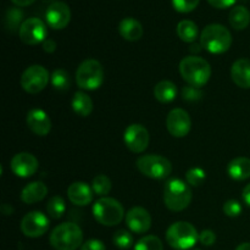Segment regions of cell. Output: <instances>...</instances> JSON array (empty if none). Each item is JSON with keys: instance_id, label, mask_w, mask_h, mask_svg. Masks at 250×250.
I'll list each match as a JSON object with an SVG mask.
<instances>
[{"instance_id": "cell-1", "label": "cell", "mask_w": 250, "mask_h": 250, "mask_svg": "<svg viewBox=\"0 0 250 250\" xmlns=\"http://www.w3.org/2000/svg\"><path fill=\"white\" fill-rule=\"evenodd\" d=\"M180 73L188 84L200 88L209 82L211 77V67L205 59L192 55L181 60Z\"/></svg>"}, {"instance_id": "cell-2", "label": "cell", "mask_w": 250, "mask_h": 250, "mask_svg": "<svg viewBox=\"0 0 250 250\" xmlns=\"http://www.w3.org/2000/svg\"><path fill=\"white\" fill-rule=\"evenodd\" d=\"M200 44L211 54L226 53L232 45V34L222 24H208L200 34Z\"/></svg>"}, {"instance_id": "cell-3", "label": "cell", "mask_w": 250, "mask_h": 250, "mask_svg": "<svg viewBox=\"0 0 250 250\" xmlns=\"http://www.w3.org/2000/svg\"><path fill=\"white\" fill-rule=\"evenodd\" d=\"M49 241L56 250H76L82 247L83 232L78 225L65 222L53 229Z\"/></svg>"}, {"instance_id": "cell-4", "label": "cell", "mask_w": 250, "mask_h": 250, "mask_svg": "<svg viewBox=\"0 0 250 250\" xmlns=\"http://www.w3.org/2000/svg\"><path fill=\"white\" fill-rule=\"evenodd\" d=\"M166 241L171 248L176 250H190L199 241V233L189 222L178 221L167 229Z\"/></svg>"}, {"instance_id": "cell-5", "label": "cell", "mask_w": 250, "mask_h": 250, "mask_svg": "<svg viewBox=\"0 0 250 250\" xmlns=\"http://www.w3.org/2000/svg\"><path fill=\"white\" fill-rule=\"evenodd\" d=\"M192 190L189 186L182 180L173 178L165 186L164 190V203L171 211H182L187 209L192 202Z\"/></svg>"}, {"instance_id": "cell-6", "label": "cell", "mask_w": 250, "mask_h": 250, "mask_svg": "<svg viewBox=\"0 0 250 250\" xmlns=\"http://www.w3.org/2000/svg\"><path fill=\"white\" fill-rule=\"evenodd\" d=\"M94 219L103 226L112 227L119 225L124 220L125 209L121 203L114 198L103 197L93 205Z\"/></svg>"}, {"instance_id": "cell-7", "label": "cell", "mask_w": 250, "mask_h": 250, "mask_svg": "<svg viewBox=\"0 0 250 250\" xmlns=\"http://www.w3.org/2000/svg\"><path fill=\"white\" fill-rule=\"evenodd\" d=\"M76 82L84 90H95L104 82V68L95 59H87L76 71Z\"/></svg>"}, {"instance_id": "cell-8", "label": "cell", "mask_w": 250, "mask_h": 250, "mask_svg": "<svg viewBox=\"0 0 250 250\" xmlns=\"http://www.w3.org/2000/svg\"><path fill=\"white\" fill-rule=\"evenodd\" d=\"M136 166L139 172L153 180H164L172 172V164L161 155L148 154L137 159Z\"/></svg>"}, {"instance_id": "cell-9", "label": "cell", "mask_w": 250, "mask_h": 250, "mask_svg": "<svg viewBox=\"0 0 250 250\" xmlns=\"http://www.w3.org/2000/svg\"><path fill=\"white\" fill-rule=\"evenodd\" d=\"M49 72L41 65H32L23 71L21 76V87L29 94H37L46 87Z\"/></svg>"}, {"instance_id": "cell-10", "label": "cell", "mask_w": 250, "mask_h": 250, "mask_svg": "<svg viewBox=\"0 0 250 250\" xmlns=\"http://www.w3.org/2000/svg\"><path fill=\"white\" fill-rule=\"evenodd\" d=\"M20 39L27 45H37L39 43H43L46 39L48 29L45 23L41 19L31 17L23 21V23L20 27Z\"/></svg>"}, {"instance_id": "cell-11", "label": "cell", "mask_w": 250, "mask_h": 250, "mask_svg": "<svg viewBox=\"0 0 250 250\" xmlns=\"http://www.w3.org/2000/svg\"><path fill=\"white\" fill-rule=\"evenodd\" d=\"M50 226L49 217L41 211H31L23 216L21 221L22 233L29 238H38L46 233Z\"/></svg>"}, {"instance_id": "cell-12", "label": "cell", "mask_w": 250, "mask_h": 250, "mask_svg": "<svg viewBox=\"0 0 250 250\" xmlns=\"http://www.w3.org/2000/svg\"><path fill=\"white\" fill-rule=\"evenodd\" d=\"M124 141L132 153L141 154L149 146V132L143 125L132 124L125 129Z\"/></svg>"}, {"instance_id": "cell-13", "label": "cell", "mask_w": 250, "mask_h": 250, "mask_svg": "<svg viewBox=\"0 0 250 250\" xmlns=\"http://www.w3.org/2000/svg\"><path fill=\"white\" fill-rule=\"evenodd\" d=\"M192 127V121L188 112L183 109H173L166 117V128L168 133L176 138H183L187 136Z\"/></svg>"}, {"instance_id": "cell-14", "label": "cell", "mask_w": 250, "mask_h": 250, "mask_svg": "<svg viewBox=\"0 0 250 250\" xmlns=\"http://www.w3.org/2000/svg\"><path fill=\"white\" fill-rule=\"evenodd\" d=\"M11 170L17 177L28 178L38 170V160L31 153H19L11 159Z\"/></svg>"}, {"instance_id": "cell-15", "label": "cell", "mask_w": 250, "mask_h": 250, "mask_svg": "<svg viewBox=\"0 0 250 250\" xmlns=\"http://www.w3.org/2000/svg\"><path fill=\"white\" fill-rule=\"evenodd\" d=\"M45 20L53 29H63L71 20V10L65 2L56 1L49 5L45 12Z\"/></svg>"}, {"instance_id": "cell-16", "label": "cell", "mask_w": 250, "mask_h": 250, "mask_svg": "<svg viewBox=\"0 0 250 250\" xmlns=\"http://www.w3.org/2000/svg\"><path fill=\"white\" fill-rule=\"evenodd\" d=\"M126 225L133 233H146L151 227V217L144 208H132L126 215Z\"/></svg>"}, {"instance_id": "cell-17", "label": "cell", "mask_w": 250, "mask_h": 250, "mask_svg": "<svg viewBox=\"0 0 250 250\" xmlns=\"http://www.w3.org/2000/svg\"><path fill=\"white\" fill-rule=\"evenodd\" d=\"M26 122L28 128L37 136H46L51 129L50 117L42 109L29 110L26 117Z\"/></svg>"}, {"instance_id": "cell-18", "label": "cell", "mask_w": 250, "mask_h": 250, "mask_svg": "<svg viewBox=\"0 0 250 250\" xmlns=\"http://www.w3.org/2000/svg\"><path fill=\"white\" fill-rule=\"evenodd\" d=\"M92 187L84 182H73L67 188V197L72 204L77 207H85L93 200Z\"/></svg>"}, {"instance_id": "cell-19", "label": "cell", "mask_w": 250, "mask_h": 250, "mask_svg": "<svg viewBox=\"0 0 250 250\" xmlns=\"http://www.w3.org/2000/svg\"><path fill=\"white\" fill-rule=\"evenodd\" d=\"M231 77L238 87L244 89L250 88V60L238 59L234 61L231 68Z\"/></svg>"}, {"instance_id": "cell-20", "label": "cell", "mask_w": 250, "mask_h": 250, "mask_svg": "<svg viewBox=\"0 0 250 250\" xmlns=\"http://www.w3.org/2000/svg\"><path fill=\"white\" fill-rule=\"evenodd\" d=\"M46 194H48V188H46V186L43 182L37 181V182L28 183L22 189L21 200L24 204L31 205L43 200L46 197Z\"/></svg>"}, {"instance_id": "cell-21", "label": "cell", "mask_w": 250, "mask_h": 250, "mask_svg": "<svg viewBox=\"0 0 250 250\" xmlns=\"http://www.w3.org/2000/svg\"><path fill=\"white\" fill-rule=\"evenodd\" d=\"M119 32L122 38L126 39V41L136 42L139 41L143 36V26L136 19L127 17L120 22Z\"/></svg>"}, {"instance_id": "cell-22", "label": "cell", "mask_w": 250, "mask_h": 250, "mask_svg": "<svg viewBox=\"0 0 250 250\" xmlns=\"http://www.w3.org/2000/svg\"><path fill=\"white\" fill-rule=\"evenodd\" d=\"M227 173L232 180H248L250 177V159L243 156L233 159L227 166Z\"/></svg>"}, {"instance_id": "cell-23", "label": "cell", "mask_w": 250, "mask_h": 250, "mask_svg": "<svg viewBox=\"0 0 250 250\" xmlns=\"http://www.w3.org/2000/svg\"><path fill=\"white\" fill-rule=\"evenodd\" d=\"M177 95V87L171 81H161L154 87V97L163 104L173 102Z\"/></svg>"}, {"instance_id": "cell-24", "label": "cell", "mask_w": 250, "mask_h": 250, "mask_svg": "<svg viewBox=\"0 0 250 250\" xmlns=\"http://www.w3.org/2000/svg\"><path fill=\"white\" fill-rule=\"evenodd\" d=\"M229 21L232 28L237 31L247 28L250 23V11L243 5H237L231 10L229 15Z\"/></svg>"}, {"instance_id": "cell-25", "label": "cell", "mask_w": 250, "mask_h": 250, "mask_svg": "<svg viewBox=\"0 0 250 250\" xmlns=\"http://www.w3.org/2000/svg\"><path fill=\"white\" fill-rule=\"evenodd\" d=\"M72 109L77 115L82 117H87L93 111V102L88 94L83 92L75 93L72 98Z\"/></svg>"}, {"instance_id": "cell-26", "label": "cell", "mask_w": 250, "mask_h": 250, "mask_svg": "<svg viewBox=\"0 0 250 250\" xmlns=\"http://www.w3.org/2000/svg\"><path fill=\"white\" fill-rule=\"evenodd\" d=\"M177 36L186 43H194L198 38V26L190 20H183L177 24Z\"/></svg>"}, {"instance_id": "cell-27", "label": "cell", "mask_w": 250, "mask_h": 250, "mask_svg": "<svg viewBox=\"0 0 250 250\" xmlns=\"http://www.w3.org/2000/svg\"><path fill=\"white\" fill-rule=\"evenodd\" d=\"M50 81L54 89L59 90V92H66L71 87L70 75L67 71L62 70V68H58L54 71L50 76Z\"/></svg>"}, {"instance_id": "cell-28", "label": "cell", "mask_w": 250, "mask_h": 250, "mask_svg": "<svg viewBox=\"0 0 250 250\" xmlns=\"http://www.w3.org/2000/svg\"><path fill=\"white\" fill-rule=\"evenodd\" d=\"M66 211V204L65 200L60 197V195H54L49 199L48 204H46V212H48L49 217L54 220H58L62 217V215Z\"/></svg>"}, {"instance_id": "cell-29", "label": "cell", "mask_w": 250, "mask_h": 250, "mask_svg": "<svg viewBox=\"0 0 250 250\" xmlns=\"http://www.w3.org/2000/svg\"><path fill=\"white\" fill-rule=\"evenodd\" d=\"M22 19H23V12L19 9H9L6 11V16H5V27L7 28V31L15 32L16 29L20 31V27L23 23L22 22Z\"/></svg>"}, {"instance_id": "cell-30", "label": "cell", "mask_w": 250, "mask_h": 250, "mask_svg": "<svg viewBox=\"0 0 250 250\" xmlns=\"http://www.w3.org/2000/svg\"><path fill=\"white\" fill-rule=\"evenodd\" d=\"M92 189L95 194L99 197H105L111 190V181L107 176L105 175H98L95 176L94 180L92 182Z\"/></svg>"}, {"instance_id": "cell-31", "label": "cell", "mask_w": 250, "mask_h": 250, "mask_svg": "<svg viewBox=\"0 0 250 250\" xmlns=\"http://www.w3.org/2000/svg\"><path fill=\"white\" fill-rule=\"evenodd\" d=\"M134 250H164V244L156 236H146L137 242Z\"/></svg>"}, {"instance_id": "cell-32", "label": "cell", "mask_w": 250, "mask_h": 250, "mask_svg": "<svg viewBox=\"0 0 250 250\" xmlns=\"http://www.w3.org/2000/svg\"><path fill=\"white\" fill-rule=\"evenodd\" d=\"M114 244L120 249H129L133 246V236L126 229H119L114 234Z\"/></svg>"}, {"instance_id": "cell-33", "label": "cell", "mask_w": 250, "mask_h": 250, "mask_svg": "<svg viewBox=\"0 0 250 250\" xmlns=\"http://www.w3.org/2000/svg\"><path fill=\"white\" fill-rule=\"evenodd\" d=\"M205 178H207V173L200 167L189 168L186 173V181L188 185L193 186V187H199L200 185H203Z\"/></svg>"}, {"instance_id": "cell-34", "label": "cell", "mask_w": 250, "mask_h": 250, "mask_svg": "<svg viewBox=\"0 0 250 250\" xmlns=\"http://www.w3.org/2000/svg\"><path fill=\"white\" fill-rule=\"evenodd\" d=\"M200 0H172V6L176 11L181 14H187L193 11L198 6Z\"/></svg>"}, {"instance_id": "cell-35", "label": "cell", "mask_w": 250, "mask_h": 250, "mask_svg": "<svg viewBox=\"0 0 250 250\" xmlns=\"http://www.w3.org/2000/svg\"><path fill=\"white\" fill-rule=\"evenodd\" d=\"M182 98L183 100L189 103L199 102L203 98V92L200 90V88L193 87V85H186L182 89Z\"/></svg>"}, {"instance_id": "cell-36", "label": "cell", "mask_w": 250, "mask_h": 250, "mask_svg": "<svg viewBox=\"0 0 250 250\" xmlns=\"http://www.w3.org/2000/svg\"><path fill=\"white\" fill-rule=\"evenodd\" d=\"M224 212L229 217L239 216L242 212L241 203L237 202V200L234 199L227 200V202L224 204Z\"/></svg>"}, {"instance_id": "cell-37", "label": "cell", "mask_w": 250, "mask_h": 250, "mask_svg": "<svg viewBox=\"0 0 250 250\" xmlns=\"http://www.w3.org/2000/svg\"><path fill=\"white\" fill-rule=\"evenodd\" d=\"M199 242L205 247L214 246L216 242V234L211 229H204L199 233Z\"/></svg>"}, {"instance_id": "cell-38", "label": "cell", "mask_w": 250, "mask_h": 250, "mask_svg": "<svg viewBox=\"0 0 250 250\" xmlns=\"http://www.w3.org/2000/svg\"><path fill=\"white\" fill-rule=\"evenodd\" d=\"M80 250H106V248H105V244L99 239H89L82 244Z\"/></svg>"}, {"instance_id": "cell-39", "label": "cell", "mask_w": 250, "mask_h": 250, "mask_svg": "<svg viewBox=\"0 0 250 250\" xmlns=\"http://www.w3.org/2000/svg\"><path fill=\"white\" fill-rule=\"evenodd\" d=\"M211 6L216 7V9H227L231 7L232 5L236 4L237 0H208Z\"/></svg>"}, {"instance_id": "cell-40", "label": "cell", "mask_w": 250, "mask_h": 250, "mask_svg": "<svg viewBox=\"0 0 250 250\" xmlns=\"http://www.w3.org/2000/svg\"><path fill=\"white\" fill-rule=\"evenodd\" d=\"M43 49L45 53H49V54L54 53V51L56 50L55 41H53V39H50V38H46L45 41L43 42Z\"/></svg>"}, {"instance_id": "cell-41", "label": "cell", "mask_w": 250, "mask_h": 250, "mask_svg": "<svg viewBox=\"0 0 250 250\" xmlns=\"http://www.w3.org/2000/svg\"><path fill=\"white\" fill-rule=\"evenodd\" d=\"M242 197H243L244 203H246V204L250 208V183H249V185H247L246 187H244L243 195H242Z\"/></svg>"}, {"instance_id": "cell-42", "label": "cell", "mask_w": 250, "mask_h": 250, "mask_svg": "<svg viewBox=\"0 0 250 250\" xmlns=\"http://www.w3.org/2000/svg\"><path fill=\"white\" fill-rule=\"evenodd\" d=\"M11 1L17 6H28V5L33 4L36 0H11Z\"/></svg>"}, {"instance_id": "cell-43", "label": "cell", "mask_w": 250, "mask_h": 250, "mask_svg": "<svg viewBox=\"0 0 250 250\" xmlns=\"http://www.w3.org/2000/svg\"><path fill=\"white\" fill-rule=\"evenodd\" d=\"M202 44H198V43H192V45H190V53L192 54H198L200 50H202Z\"/></svg>"}, {"instance_id": "cell-44", "label": "cell", "mask_w": 250, "mask_h": 250, "mask_svg": "<svg viewBox=\"0 0 250 250\" xmlns=\"http://www.w3.org/2000/svg\"><path fill=\"white\" fill-rule=\"evenodd\" d=\"M236 250H250V243H242L237 247Z\"/></svg>"}, {"instance_id": "cell-45", "label": "cell", "mask_w": 250, "mask_h": 250, "mask_svg": "<svg viewBox=\"0 0 250 250\" xmlns=\"http://www.w3.org/2000/svg\"><path fill=\"white\" fill-rule=\"evenodd\" d=\"M44 2H48V4H54V2H56L58 0H43Z\"/></svg>"}, {"instance_id": "cell-46", "label": "cell", "mask_w": 250, "mask_h": 250, "mask_svg": "<svg viewBox=\"0 0 250 250\" xmlns=\"http://www.w3.org/2000/svg\"><path fill=\"white\" fill-rule=\"evenodd\" d=\"M190 250H202V249H197V248H194V249H190Z\"/></svg>"}]
</instances>
